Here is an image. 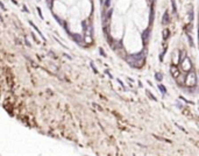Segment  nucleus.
Instances as JSON below:
<instances>
[{
	"label": "nucleus",
	"mask_w": 199,
	"mask_h": 156,
	"mask_svg": "<svg viewBox=\"0 0 199 156\" xmlns=\"http://www.w3.org/2000/svg\"><path fill=\"white\" fill-rule=\"evenodd\" d=\"M197 83V78H196V75L193 72L189 74L188 76H186V79H185V84L188 86H194Z\"/></svg>",
	"instance_id": "nucleus-1"
},
{
	"label": "nucleus",
	"mask_w": 199,
	"mask_h": 156,
	"mask_svg": "<svg viewBox=\"0 0 199 156\" xmlns=\"http://www.w3.org/2000/svg\"><path fill=\"white\" fill-rule=\"evenodd\" d=\"M182 65H183V69L184 70H190V68H191V63H189V58H184L183 61H182Z\"/></svg>",
	"instance_id": "nucleus-3"
},
{
	"label": "nucleus",
	"mask_w": 199,
	"mask_h": 156,
	"mask_svg": "<svg viewBox=\"0 0 199 156\" xmlns=\"http://www.w3.org/2000/svg\"><path fill=\"white\" fill-rule=\"evenodd\" d=\"M162 22L165 23V25H167V23H169V15H168L167 12L164 13V16H163V21H162Z\"/></svg>",
	"instance_id": "nucleus-5"
},
{
	"label": "nucleus",
	"mask_w": 199,
	"mask_h": 156,
	"mask_svg": "<svg viewBox=\"0 0 199 156\" xmlns=\"http://www.w3.org/2000/svg\"><path fill=\"white\" fill-rule=\"evenodd\" d=\"M169 34H170L169 29H164V30H163V40H167V39L169 38Z\"/></svg>",
	"instance_id": "nucleus-4"
},
{
	"label": "nucleus",
	"mask_w": 199,
	"mask_h": 156,
	"mask_svg": "<svg viewBox=\"0 0 199 156\" xmlns=\"http://www.w3.org/2000/svg\"><path fill=\"white\" fill-rule=\"evenodd\" d=\"M183 113H184L185 115H190V112H189L188 110H183Z\"/></svg>",
	"instance_id": "nucleus-6"
},
{
	"label": "nucleus",
	"mask_w": 199,
	"mask_h": 156,
	"mask_svg": "<svg viewBox=\"0 0 199 156\" xmlns=\"http://www.w3.org/2000/svg\"><path fill=\"white\" fill-rule=\"evenodd\" d=\"M170 71H171V75H172L173 78H178V77H179V70H178L177 66H175V65L171 66Z\"/></svg>",
	"instance_id": "nucleus-2"
}]
</instances>
